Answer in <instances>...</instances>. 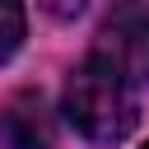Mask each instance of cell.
Segmentation results:
<instances>
[{"label": "cell", "instance_id": "obj_1", "mask_svg": "<svg viewBox=\"0 0 149 149\" xmlns=\"http://www.w3.org/2000/svg\"><path fill=\"white\" fill-rule=\"evenodd\" d=\"M61 112L88 144H121L135 130V116H140L135 112V84L112 61H102L93 51L70 70Z\"/></svg>", "mask_w": 149, "mask_h": 149}, {"label": "cell", "instance_id": "obj_2", "mask_svg": "<svg viewBox=\"0 0 149 149\" xmlns=\"http://www.w3.org/2000/svg\"><path fill=\"white\" fill-rule=\"evenodd\" d=\"M98 37L102 61H112L130 84H149V0H116Z\"/></svg>", "mask_w": 149, "mask_h": 149}, {"label": "cell", "instance_id": "obj_3", "mask_svg": "<svg viewBox=\"0 0 149 149\" xmlns=\"http://www.w3.org/2000/svg\"><path fill=\"white\" fill-rule=\"evenodd\" d=\"M0 144L5 149H51L56 144L51 112H47L37 88H19L5 102V112H0Z\"/></svg>", "mask_w": 149, "mask_h": 149}, {"label": "cell", "instance_id": "obj_4", "mask_svg": "<svg viewBox=\"0 0 149 149\" xmlns=\"http://www.w3.org/2000/svg\"><path fill=\"white\" fill-rule=\"evenodd\" d=\"M19 42H23V5L0 0V65L19 51Z\"/></svg>", "mask_w": 149, "mask_h": 149}, {"label": "cell", "instance_id": "obj_5", "mask_svg": "<svg viewBox=\"0 0 149 149\" xmlns=\"http://www.w3.org/2000/svg\"><path fill=\"white\" fill-rule=\"evenodd\" d=\"M42 9H47L51 19H79V14L88 9V0H42Z\"/></svg>", "mask_w": 149, "mask_h": 149}, {"label": "cell", "instance_id": "obj_6", "mask_svg": "<svg viewBox=\"0 0 149 149\" xmlns=\"http://www.w3.org/2000/svg\"><path fill=\"white\" fill-rule=\"evenodd\" d=\"M144 149H149V144H144Z\"/></svg>", "mask_w": 149, "mask_h": 149}]
</instances>
